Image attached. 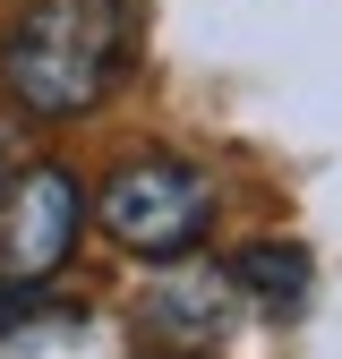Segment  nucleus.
<instances>
[{
    "label": "nucleus",
    "mask_w": 342,
    "mask_h": 359,
    "mask_svg": "<svg viewBox=\"0 0 342 359\" xmlns=\"http://www.w3.org/2000/svg\"><path fill=\"white\" fill-rule=\"evenodd\" d=\"M137 52V0H26L0 34V95L26 120H86Z\"/></svg>",
    "instance_id": "obj_1"
},
{
    "label": "nucleus",
    "mask_w": 342,
    "mask_h": 359,
    "mask_svg": "<svg viewBox=\"0 0 342 359\" xmlns=\"http://www.w3.org/2000/svg\"><path fill=\"white\" fill-rule=\"evenodd\" d=\"M95 222L111 248L146 257V265H189L214 231V180L180 154H128L120 171H103Z\"/></svg>",
    "instance_id": "obj_2"
},
{
    "label": "nucleus",
    "mask_w": 342,
    "mask_h": 359,
    "mask_svg": "<svg viewBox=\"0 0 342 359\" xmlns=\"http://www.w3.org/2000/svg\"><path fill=\"white\" fill-rule=\"evenodd\" d=\"M77 222H86V189L69 163H26L0 189V274L9 283H52L77 257Z\"/></svg>",
    "instance_id": "obj_3"
},
{
    "label": "nucleus",
    "mask_w": 342,
    "mask_h": 359,
    "mask_svg": "<svg viewBox=\"0 0 342 359\" xmlns=\"http://www.w3.org/2000/svg\"><path fill=\"white\" fill-rule=\"evenodd\" d=\"M137 317H146V334L163 351H205L214 334L231 325V265H180L171 283L146 291Z\"/></svg>",
    "instance_id": "obj_4"
},
{
    "label": "nucleus",
    "mask_w": 342,
    "mask_h": 359,
    "mask_svg": "<svg viewBox=\"0 0 342 359\" xmlns=\"http://www.w3.org/2000/svg\"><path fill=\"white\" fill-rule=\"evenodd\" d=\"M231 291L256 299L266 317H291V308L308 299V248H299V240H256V248H240L231 257Z\"/></svg>",
    "instance_id": "obj_5"
},
{
    "label": "nucleus",
    "mask_w": 342,
    "mask_h": 359,
    "mask_svg": "<svg viewBox=\"0 0 342 359\" xmlns=\"http://www.w3.org/2000/svg\"><path fill=\"white\" fill-rule=\"evenodd\" d=\"M18 291H26V283H9V274H0V334H9V325L26 317V299H18Z\"/></svg>",
    "instance_id": "obj_6"
},
{
    "label": "nucleus",
    "mask_w": 342,
    "mask_h": 359,
    "mask_svg": "<svg viewBox=\"0 0 342 359\" xmlns=\"http://www.w3.org/2000/svg\"><path fill=\"white\" fill-rule=\"evenodd\" d=\"M163 359H205V351H163Z\"/></svg>",
    "instance_id": "obj_7"
}]
</instances>
